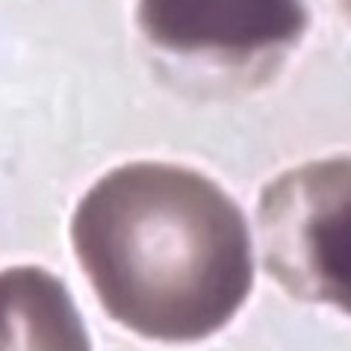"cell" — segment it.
I'll return each instance as SVG.
<instances>
[{
	"label": "cell",
	"instance_id": "obj_4",
	"mask_svg": "<svg viewBox=\"0 0 351 351\" xmlns=\"http://www.w3.org/2000/svg\"><path fill=\"white\" fill-rule=\"evenodd\" d=\"M0 351H92L71 292L51 271H0Z\"/></svg>",
	"mask_w": 351,
	"mask_h": 351
},
{
	"label": "cell",
	"instance_id": "obj_2",
	"mask_svg": "<svg viewBox=\"0 0 351 351\" xmlns=\"http://www.w3.org/2000/svg\"><path fill=\"white\" fill-rule=\"evenodd\" d=\"M263 263L292 298L351 313V157L304 162L257 207Z\"/></svg>",
	"mask_w": 351,
	"mask_h": 351
},
{
	"label": "cell",
	"instance_id": "obj_3",
	"mask_svg": "<svg viewBox=\"0 0 351 351\" xmlns=\"http://www.w3.org/2000/svg\"><path fill=\"white\" fill-rule=\"evenodd\" d=\"M136 21L165 51L245 56L298 42L307 9L301 0H139Z\"/></svg>",
	"mask_w": 351,
	"mask_h": 351
},
{
	"label": "cell",
	"instance_id": "obj_1",
	"mask_svg": "<svg viewBox=\"0 0 351 351\" xmlns=\"http://www.w3.org/2000/svg\"><path fill=\"white\" fill-rule=\"evenodd\" d=\"M71 242L104 310L160 343L216 334L245 304L251 237L216 183L169 162H130L83 195Z\"/></svg>",
	"mask_w": 351,
	"mask_h": 351
}]
</instances>
